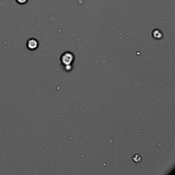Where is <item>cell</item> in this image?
<instances>
[{
  "label": "cell",
  "mask_w": 175,
  "mask_h": 175,
  "mask_svg": "<svg viewBox=\"0 0 175 175\" xmlns=\"http://www.w3.org/2000/svg\"><path fill=\"white\" fill-rule=\"evenodd\" d=\"M73 60V55L72 53H70L69 52H67L64 54H63L61 58V61H62L64 64L66 65V67H69L70 64Z\"/></svg>",
  "instance_id": "obj_1"
},
{
  "label": "cell",
  "mask_w": 175,
  "mask_h": 175,
  "mask_svg": "<svg viewBox=\"0 0 175 175\" xmlns=\"http://www.w3.org/2000/svg\"><path fill=\"white\" fill-rule=\"evenodd\" d=\"M38 46V42L35 38H30L27 42V47L29 50H35Z\"/></svg>",
  "instance_id": "obj_2"
},
{
  "label": "cell",
  "mask_w": 175,
  "mask_h": 175,
  "mask_svg": "<svg viewBox=\"0 0 175 175\" xmlns=\"http://www.w3.org/2000/svg\"><path fill=\"white\" fill-rule=\"evenodd\" d=\"M153 36L156 39H160L162 37V33L161 32L160 29H154L153 31Z\"/></svg>",
  "instance_id": "obj_3"
},
{
  "label": "cell",
  "mask_w": 175,
  "mask_h": 175,
  "mask_svg": "<svg viewBox=\"0 0 175 175\" xmlns=\"http://www.w3.org/2000/svg\"><path fill=\"white\" fill-rule=\"evenodd\" d=\"M16 1L19 4H26L28 0H16Z\"/></svg>",
  "instance_id": "obj_4"
}]
</instances>
